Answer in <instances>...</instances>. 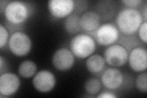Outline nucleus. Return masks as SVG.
I'll return each instance as SVG.
<instances>
[{"mask_svg":"<svg viewBox=\"0 0 147 98\" xmlns=\"http://www.w3.org/2000/svg\"><path fill=\"white\" fill-rule=\"evenodd\" d=\"M116 23L117 28L123 34L131 35L138 31L142 23V17L136 9L127 7L119 12Z\"/></svg>","mask_w":147,"mask_h":98,"instance_id":"f257e3e1","label":"nucleus"},{"mask_svg":"<svg viewBox=\"0 0 147 98\" xmlns=\"http://www.w3.org/2000/svg\"><path fill=\"white\" fill-rule=\"evenodd\" d=\"M69 47L75 57L84 59L94 53L96 49V43L91 36L85 34H79L72 38Z\"/></svg>","mask_w":147,"mask_h":98,"instance_id":"f03ea898","label":"nucleus"},{"mask_svg":"<svg viewBox=\"0 0 147 98\" xmlns=\"http://www.w3.org/2000/svg\"><path fill=\"white\" fill-rule=\"evenodd\" d=\"M9 50L17 57H22L28 54L32 48V41L27 34L21 31L13 32L8 42Z\"/></svg>","mask_w":147,"mask_h":98,"instance_id":"7ed1b4c3","label":"nucleus"},{"mask_svg":"<svg viewBox=\"0 0 147 98\" xmlns=\"http://www.w3.org/2000/svg\"><path fill=\"white\" fill-rule=\"evenodd\" d=\"M6 20L13 25L24 23L28 18L29 9L22 1H14L9 2L4 11Z\"/></svg>","mask_w":147,"mask_h":98,"instance_id":"20e7f679","label":"nucleus"},{"mask_svg":"<svg viewBox=\"0 0 147 98\" xmlns=\"http://www.w3.org/2000/svg\"><path fill=\"white\" fill-rule=\"evenodd\" d=\"M128 53L125 47L119 44L108 46L104 52L105 63L114 68L122 67L126 64Z\"/></svg>","mask_w":147,"mask_h":98,"instance_id":"39448f33","label":"nucleus"},{"mask_svg":"<svg viewBox=\"0 0 147 98\" xmlns=\"http://www.w3.org/2000/svg\"><path fill=\"white\" fill-rule=\"evenodd\" d=\"M96 40L99 45L108 47L113 45L119 38V30L112 23H106L96 31Z\"/></svg>","mask_w":147,"mask_h":98,"instance_id":"423d86ee","label":"nucleus"},{"mask_svg":"<svg viewBox=\"0 0 147 98\" xmlns=\"http://www.w3.org/2000/svg\"><path fill=\"white\" fill-rule=\"evenodd\" d=\"M32 83L35 89L40 93L51 91L57 83L54 74L48 70H41L33 77Z\"/></svg>","mask_w":147,"mask_h":98,"instance_id":"0eeeda50","label":"nucleus"},{"mask_svg":"<svg viewBox=\"0 0 147 98\" xmlns=\"http://www.w3.org/2000/svg\"><path fill=\"white\" fill-rule=\"evenodd\" d=\"M53 66L59 71H67L75 63V56L71 50L61 48L55 51L52 58Z\"/></svg>","mask_w":147,"mask_h":98,"instance_id":"6e6552de","label":"nucleus"},{"mask_svg":"<svg viewBox=\"0 0 147 98\" xmlns=\"http://www.w3.org/2000/svg\"><path fill=\"white\" fill-rule=\"evenodd\" d=\"M47 7L53 17L63 18L71 14L74 9L75 3L72 0H50L48 1Z\"/></svg>","mask_w":147,"mask_h":98,"instance_id":"1a4fd4ad","label":"nucleus"},{"mask_svg":"<svg viewBox=\"0 0 147 98\" xmlns=\"http://www.w3.org/2000/svg\"><path fill=\"white\" fill-rule=\"evenodd\" d=\"M20 87V80L16 74L12 72L1 74L0 76L1 96H11L17 92Z\"/></svg>","mask_w":147,"mask_h":98,"instance_id":"9d476101","label":"nucleus"},{"mask_svg":"<svg viewBox=\"0 0 147 98\" xmlns=\"http://www.w3.org/2000/svg\"><path fill=\"white\" fill-rule=\"evenodd\" d=\"M128 63L130 68L137 72L146 71L147 68V52L145 49L137 47L128 55Z\"/></svg>","mask_w":147,"mask_h":98,"instance_id":"9b49d317","label":"nucleus"},{"mask_svg":"<svg viewBox=\"0 0 147 98\" xmlns=\"http://www.w3.org/2000/svg\"><path fill=\"white\" fill-rule=\"evenodd\" d=\"M123 75L116 68H108L105 70L100 77L102 85L108 90H114L120 87L123 83Z\"/></svg>","mask_w":147,"mask_h":98,"instance_id":"f8f14e48","label":"nucleus"},{"mask_svg":"<svg viewBox=\"0 0 147 98\" xmlns=\"http://www.w3.org/2000/svg\"><path fill=\"white\" fill-rule=\"evenodd\" d=\"M100 17L97 12L88 11L84 12L80 17L82 30L87 32L96 31L100 26Z\"/></svg>","mask_w":147,"mask_h":98,"instance_id":"ddd939ff","label":"nucleus"},{"mask_svg":"<svg viewBox=\"0 0 147 98\" xmlns=\"http://www.w3.org/2000/svg\"><path fill=\"white\" fill-rule=\"evenodd\" d=\"M104 58L99 54H93L87 58L85 66L87 70L91 73L98 74L102 72L105 67Z\"/></svg>","mask_w":147,"mask_h":98,"instance_id":"4468645a","label":"nucleus"},{"mask_svg":"<svg viewBox=\"0 0 147 98\" xmlns=\"http://www.w3.org/2000/svg\"><path fill=\"white\" fill-rule=\"evenodd\" d=\"M36 64L31 60H25L18 66V73L24 78H30L34 76L37 73Z\"/></svg>","mask_w":147,"mask_h":98,"instance_id":"2eb2a0df","label":"nucleus"},{"mask_svg":"<svg viewBox=\"0 0 147 98\" xmlns=\"http://www.w3.org/2000/svg\"><path fill=\"white\" fill-rule=\"evenodd\" d=\"M65 31L68 33L75 34L82 30L80 24V17L77 15H70L66 18L64 22Z\"/></svg>","mask_w":147,"mask_h":98,"instance_id":"dca6fc26","label":"nucleus"},{"mask_svg":"<svg viewBox=\"0 0 147 98\" xmlns=\"http://www.w3.org/2000/svg\"><path fill=\"white\" fill-rule=\"evenodd\" d=\"M84 88L88 94L96 95L98 94L102 88V83L98 78H91L85 82Z\"/></svg>","mask_w":147,"mask_h":98,"instance_id":"f3484780","label":"nucleus"},{"mask_svg":"<svg viewBox=\"0 0 147 98\" xmlns=\"http://www.w3.org/2000/svg\"><path fill=\"white\" fill-rule=\"evenodd\" d=\"M135 85L137 89L142 93L147 91V73L146 71L142 72L136 79Z\"/></svg>","mask_w":147,"mask_h":98,"instance_id":"a211bd4d","label":"nucleus"},{"mask_svg":"<svg viewBox=\"0 0 147 98\" xmlns=\"http://www.w3.org/2000/svg\"><path fill=\"white\" fill-rule=\"evenodd\" d=\"M9 33L7 29L2 24L0 25V49H3L9 42Z\"/></svg>","mask_w":147,"mask_h":98,"instance_id":"6ab92c4d","label":"nucleus"},{"mask_svg":"<svg viewBox=\"0 0 147 98\" xmlns=\"http://www.w3.org/2000/svg\"><path fill=\"white\" fill-rule=\"evenodd\" d=\"M138 34H139L140 39L145 44H146L147 43V22L146 21L142 22L140 27L139 28V29H138Z\"/></svg>","mask_w":147,"mask_h":98,"instance_id":"aec40b11","label":"nucleus"},{"mask_svg":"<svg viewBox=\"0 0 147 98\" xmlns=\"http://www.w3.org/2000/svg\"><path fill=\"white\" fill-rule=\"evenodd\" d=\"M122 3L125 4L129 8L135 9L140 6V4L142 3V1L140 0H124V1H122Z\"/></svg>","mask_w":147,"mask_h":98,"instance_id":"412c9836","label":"nucleus"},{"mask_svg":"<svg viewBox=\"0 0 147 98\" xmlns=\"http://www.w3.org/2000/svg\"><path fill=\"white\" fill-rule=\"evenodd\" d=\"M98 98H116L117 96L112 92L105 91L101 93L98 96Z\"/></svg>","mask_w":147,"mask_h":98,"instance_id":"4be33fe9","label":"nucleus"},{"mask_svg":"<svg viewBox=\"0 0 147 98\" xmlns=\"http://www.w3.org/2000/svg\"><path fill=\"white\" fill-rule=\"evenodd\" d=\"M4 64V58L3 57V56H1V57H0V70H1V72H2L3 71Z\"/></svg>","mask_w":147,"mask_h":98,"instance_id":"5701e85b","label":"nucleus"},{"mask_svg":"<svg viewBox=\"0 0 147 98\" xmlns=\"http://www.w3.org/2000/svg\"><path fill=\"white\" fill-rule=\"evenodd\" d=\"M147 7L145 6L144 9V18H145V21L146 20V17H147Z\"/></svg>","mask_w":147,"mask_h":98,"instance_id":"b1692460","label":"nucleus"}]
</instances>
